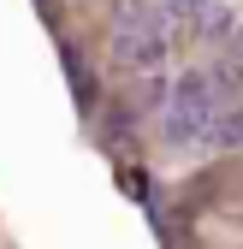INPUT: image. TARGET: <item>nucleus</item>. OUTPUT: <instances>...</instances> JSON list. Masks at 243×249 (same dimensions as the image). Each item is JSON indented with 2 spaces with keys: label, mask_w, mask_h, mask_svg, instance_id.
<instances>
[{
  "label": "nucleus",
  "mask_w": 243,
  "mask_h": 249,
  "mask_svg": "<svg viewBox=\"0 0 243 249\" xmlns=\"http://www.w3.org/2000/svg\"><path fill=\"white\" fill-rule=\"evenodd\" d=\"M202 124H220L214 77H208V71H184V77L172 83V124H166V137L172 142H190Z\"/></svg>",
  "instance_id": "f257e3e1"
},
{
  "label": "nucleus",
  "mask_w": 243,
  "mask_h": 249,
  "mask_svg": "<svg viewBox=\"0 0 243 249\" xmlns=\"http://www.w3.org/2000/svg\"><path fill=\"white\" fill-rule=\"evenodd\" d=\"M113 59L125 71H155L160 59H166V42H160L155 24H119L113 30Z\"/></svg>",
  "instance_id": "f03ea898"
},
{
  "label": "nucleus",
  "mask_w": 243,
  "mask_h": 249,
  "mask_svg": "<svg viewBox=\"0 0 243 249\" xmlns=\"http://www.w3.org/2000/svg\"><path fill=\"white\" fill-rule=\"evenodd\" d=\"M208 77H214V95H220V101H226V95H237V89H243V66H237V59H226V66H214Z\"/></svg>",
  "instance_id": "7ed1b4c3"
},
{
  "label": "nucleus",
  "mask_w": 243,
  "mask_h": 249,
  "mask_svg": "<svg viewBox=\"0 0 243 249\" xmlns=\"http://www.w3.org/2000/svg\"><path fill=\"white\" fill-rule=\"evenodd\" d=\"M202 30H208V36H237V18L226 6H202Z\"/></svg>",
  "instance_id": "20e7f679"
},
{
  "label": "nucleus",
  "mask_w": 243,
  "mask_h": 249,
  "mask_svg": "<svg viewBox=\"0 0 243 249\" xmlns=\"http://www.w3.org/2000/svg\"><path fill=\"white\" fill-rule=\"evenodd\" d=\"M66 71H71V89H77V101L89 107V101H95V83L83 77V59H77V48H66Z\"/></svg>",
  "instance_id": "39448f33"
},
{
  "label": "nucleus",
  "mask_w": 243,
  "mask_h": 249,
  "mask_svg": "<svg viewBox=\"0 0 243 249\" xmlns=\"http://www.w3.org/2000/svg\"><path fill=\"white\" fill-rule=\"evenodd\" d=\"M214 142H220V148H243V113H231V119L214 124Z\"/></svg>",
  "instance_id": "423d86ee"
},
{
  "label": "nucleus",
  "mask_w": 243,
  "mask_h": 249,
  "mask_svg": "<svg viewBox=\"0 0 243 249\" xmlns=\"http://www.w3.org/2000/svg\"><path fill=\"white\" fill-rule=\"evenodd\" d=\"M231 59H237V66H243V30H237V36H231Z\"/></svg>",
  "instance_id": "0eeeda50"
}]
</instances>
